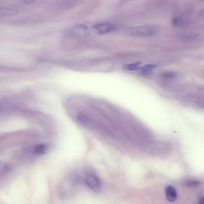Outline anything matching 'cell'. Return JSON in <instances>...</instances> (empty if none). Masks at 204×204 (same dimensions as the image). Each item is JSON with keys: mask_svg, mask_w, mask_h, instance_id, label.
<instances>
[{"mask_svg": "<svg viewBox=\"0 0 204 204\" xmlns=\"http://www.w3.org/2000/svg\"><path fill=\"white\" fill-rule=\"evenodd\" d=\"M157 29L152 26H142L130 28L129 32L132 36L138 37H149L156 34Z\"/></svg>", "mask_w": 204, "mask_h": 204, "instance_id": "cell-1", "label": "cell"}, {"mask_svg": "<svg viewBox=\"0 0 204 204\" xmlns=\"http://www.w3.org/2000/svg\"><path fill=\"white\" fill-rule=\"evenodd\" d=\"M116 29V26L110 23H100L92 27V29L95 32L99 34L112 32L115 31Z\"/></svg>", "mask_w": 204, "mask_h": 204, "instance_id": "cell-2", "label": "cell"}, {"mask_svg": "<svg viewBox=\"0 0 204 204\" xmlns=\"http://www.w3.org/2000/svg\"><path fill=\"white\" fill-rule=\"evenodd\" d=\"M85 181L90 189L95 192H100L102 189L101 181L95 175L92 174L87 175L85 177Z\"/></svg>", "mask_w": 204, "mask_h": 204, "instance_id": "cell-3", "label": "cell"}, {"mask_svg": "<svg viewBox=\"0 0 204 204\" xmlns=\"http://www.w3.org/2000/svg\"><path fill=\"white\" fill-rule=\"evenodd\" d=\"M89 32L88 28L86 25L80 24L75 26L71 29H69L68 33L74 35H87Z\"/></svg>", "mask_w": 204, "mask_h": 204, "instance_id": "cell-4", "label": "cell"}, {"mask_svg": "<svg viewBox=\"0 0 204 204\" xmlns=\"http://www.w3.org/2000/svg\"><path fill=\"white\" fill-rule=\"evenodd\" d=\"M165 194L168 201L173 202L176 200L178 194L175 188L171 186H167L165 189Z\"/></svg>", "mask_w": 204, "mask_h": 204, "instance_id": "cell-5", "label": "cell"}, {"mask_svg": "<svg viewBox=\"0 0 204 204\" xmlns=\"http://www.w3.org/2000/svg\"><path fill=\"white\" fill-rule=\"evenodd\" d=\"M172 25L175 27L185 28L188 26V22L184 18L181 16H176L172 20Z\"/></svg>", "mask_w": 204, "mask_h": 204, "instance_id": "cell-6", "label": "cell"}, {"mask_svg": "<svg viewBox=\"0 0 204 204\" xmlns=\"http://www.w3.org/2000/svg\"><path fill=\"white\" fill-rule=\"evenodd\" d=\"M49 146L47 144H40L36 145L34 149V152L38 156L45 154L48 151Z\"/></svg>", "mask_w": 204, "mask_h": 204, "instance_id": "cell-7", "label": "cell"}, {"mask_svg": "<svg viewBox=\"0 0 204 204\" xmlns=\"http://www.w3.org/2000/svg\"><path fill=\"white\" fill-rule=\"evenodd\" d=\"M18 11L16 9L7 7L0 8V16L7 17L16 15Z\"/></svg>", "mask_w": 204, "mask_h": 204, "instance_id": "cell-8", "label": "cell"}, {"mask_svg": "<svg viewBox=\"0 0 204 204\" xmlns=\"http://www.w3.org/2000/svg\"><path fill=\"white\" fill-rule=\"evenodd\" d=\"M157 67V65L154 64H148L142 67L139 69V70L143 74L147 75L149 73L151 70Z\"/></svg>", "mask_w": 204, "mask_h": 204, "instance_id": "cell-9", "label": "cell"}, {"mask_svg": "<svg viewBox=\"0 0 204 204\" xmlns=\"http://www.w3.org/2000/svg\"><path fill=\"white\" fill-rule=\"evenodd\" d=\"M199 36V35L198 34L189 33L181 35L180 36V37L181 40H194L197 38Z\"/></svg>", "mask_w": 204, "mask_h": 204, "instance_id": "cell-10", "label": "cell"}, {"mask_svg": "<svg viewBox=\"0 0 204 204\" xmlns=\"http://www.w3.org/2000/svg\"><path fill=\"white\" fill-rule=\"evenodd\" d=\"M141 64V63L140 62H138L133 63V64H126V65H123V68L125 70L133 71V70L138 69Z\"/></svg>", "mask_w": 204, "mask_h": 204, "instance_id": "cell-11", "label": "cell"}, {"mask_svg": "<svg viewBox=\"0 0 204 204\" xmlns=\"http://www.w3.org/2000/svg\"><path fill=\"white\" fill-rule=\"evenodd\" d=\"M77 118L80 123L83 125H87L88 123V120L87 117L82 114H77Z\"/></svg>", "mask_w": 204, "mask_h": 204, "instance_id": "cell-12", "label": "cell"}, {"mask_svg": "<svg viewBox=\"0 0 204 204\" xmlns=\"http://www.w3.org/2000/svg\"><path fill=\"white\" fill-rule=\"evenodd\" d=\"M200 184V181H188L185 183L184 185L185 186L187 187H195L199 186Z\"/></svg>", "mask_w": 204, "mask_h": 204, "instance_id": "cell-13", "label": "cell"}, {"mask_svg": "<svg viewBox=\"0 0 204 204\" xmlns=\"http://www.w3.org/2000/svg\"><path fill=\"white\" fill-rule=\"evenodd\" d=\"M176 74L172 72H166L162 74V77L166 79H172L175 77Z\"/></svg>", "mask_w": 204, "mask_h": 204, "instance_id": "cell-14", "label": "cell"}, {"mask_svg": "<svg viewBox=\"0 0 204 204\" xmlns=\"http://www.w3.org/2000/svg\"><path fill=\"white\" fill-rule=\"evenodd\" d=\"M21 3L26 4H29L34 3L36 0H18Z\"/></svg>", "mask_w": 204, "mask_h": 204, "instance_id": "cell-15", "label": "cell"}, {"mask_svg": "<svg viewBox=\"0 0 204 204\" xmlns=\"http://www.w3.org/2000/svg\"><path fill=\"white\" fill-rule=\"evenodd\" d=\"M199 203L200 204H203L204 203V197L202 195V196L200 197V198H199Z\"/></svg>", "mask_w": 204, "mask_h": 204, "instance_id": "cell-16", "label": "cell"}, {"mask_svg": "<svg viewBox=\"0 0 204 204\" xmlns=\"http://www.w3.org/2000/svg\"><path fill=\"white\" fill-rule=\"evenodd\" d=\"M202 1H203V0H202Z\"/></svg>", "mask_w": 204, "mask_h": 204, "instance_id": "cell-17", "label": "cell"}]
</instances>
